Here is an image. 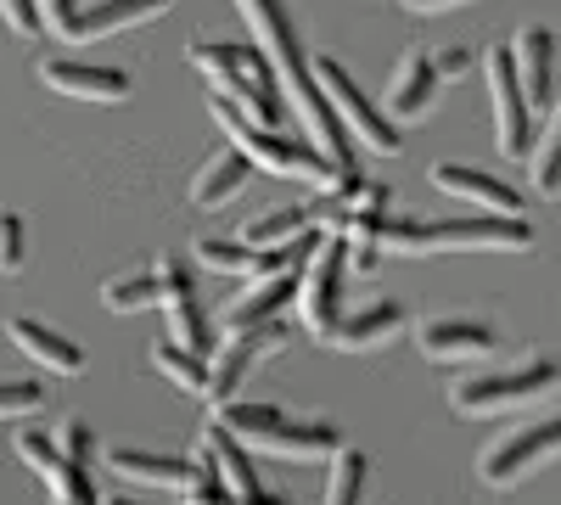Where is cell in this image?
I'll list each match as a JSON object with an SVG mask.
<instances>
[{"label": "cell", "instance_id": "16", "mask_svg": "<svg viewBox=\"0 0 561 505\" xmlns=\"http://www.w3.org/2000/svg\"><path fill=\"white\" fill-rule=\"evenodd\" d=\"M433 186L444 197H460L472 208H489V214H523V192L505 186L500 174H483L472 163H433Z\"/></svg>", "mask_w": 561, "mask_h": 505}, {"label": "cell", "instance_id": "12", "mask_svg": "<svg viewBox=\"0 0 561 505\" xmlns=\"http://www.w3.org/2000/svg\"><path fill=\"white\" fill-rule=\"evenodd\" d=\"M152 269H158V303H163V320H169V337L185 343V348H197V354H208L214 348V326H208V314L197 303L192 269H185L174 253H163Z\"/></svg>", "mask_w": 561, "mask_h": 505}, {"label": "cell", "instance_id": "21", "mask_svg": "<svg viewBox=\"0 0 561 505\" xmlns=\"http://www.w3.org/2000/svg\"><path fill=\"white\" fill-rule=\"evenodd\" d=\"M438 90H444V79L433 68V51H404V62H399L393 84H388V113L404 118V124L410 118H427L433 102H438Z\"/></svg>", "mask_w": 561, "mask_h": 505}, {"label": "cell", "instance_id": "19", "mask_svg": "<svg viewBox=\"0 0 561 505\" xmlns=\"http://www.w3.org/2000/svg\"><path fill=\"white\" fill-rule=\"evenodd\" d=\"M7 337L39 365V371H51V377H79L84 371V348L62 332H51L45 320H28V314H12L7 320Z\"/></svg>", "mask_w": 561, "mask_h": 505}, {"label": "cell", "instance_id": "24", "mask_svg": "<svg viewBox=\"0 0 561 505\" xmlns=\"http://www.w3.org/2000/svg\"><path fill=\"white\" fill-rule=\"evenodd\" d=\"M248 169H253V163H248L237 147H219V152L197 169V180H192V203H197V208H225L230 197H242Z\"/></svg>", "mask_w": 561, "mask_h": 505}, {"label": "cell", "instance_id": "30", "mask_svg": "<svg viewBox=\"0 0 561 505\" xmlns=\"http://www.w3.org/2000/svg\"><path fill=\"white\" fill-rule=\"evenodd\" d=\"M359 494H365V449L337 444V449H332V483H325V500L348 505V500H359Z\"/></svg>", "mask_w": 561, "mask_h": 505}, {"label": "cell", "instance_id": "26", "mask_svg": "<svg viewBox=\"0 0 561 505\" xmlns=\"http://www.w3.org/2000/svg\"><path fill=\"white\" fill-rule=\"evenodd\" d=\"M152 365H158V377H169L174 388L208 399V359H203L197 348H185V343L163 337V343H152Z\"/></svg>", "mask_w": 561, "mask_h": 505}, {"label": "cell", "instance_id": "31", "mask_svg": "<svg viewBox=\"0 0 561 505\" xmlns=\"http://www.w3.org/2000/svg\"><path fill=\"white\" fill-rule=\"evenodd\" d=\"M230 489H225V472H219V461H214V449L208 444H197V461H192V483H185V494L180 500H192V505H208V500H225Z\"/></svg>", "mask_w": 561, "mask_h": 505}, {"label": "cell", "instance_id": "25", "mask_svg": "<svg viewBox=\"0 0 561 505\" xmlns=\"http://www.w3.org/2000/svg\"><path fill=\"white\" fill-rule=\"evenodd\" d=\"M528 180L539 197H561V90L550 102V124H545V141L528 147Z\"/></svg>", "mask_w": 561, "mask_h": 505}, {"label": "cell", "instance_id": "32", "mask_svg": "<svg viewBox=\"0 0 561 505\" xmlns=\"http://www.w3.org/2000/svg\"><path fill=\"white\" fill-rule=\"evenodd\" d=\"M23 259H28V225H23V214L0 208V269L18 275V269H23Z\"/></svg>", "mask_w": 561, "mask_h": 505}, {"label": "cell", "instance_id": "3", "mask_svg": "<svg viewBox=\"0 0 561 505\" xmlns=\"http://www.w3.org/2000/svg\"><path fill=\"white\" fill-rule=\"evenodd\" d=\"M208 113H214V124L230 135V147H237L253 169H270V174H280V180H304V186H320V192L337 186L343 174H354V169H337L314 141L304 147V141H287L275 124H253L230 96H219V90H214Z\"/></svg>", "mask_w": 561, "mask_h": 505}, {"label": "cell", "instance_id": "37", "mask_svg": "<svg viewBox=\"0 0 561 505\" xmlns=\"http://www.w3.org/2000/svg\"><path fill=\"white\" fill-rule=\"evenodd\" d=\"M34 7H39V18H45V28H51L57 39H62V28H68V23H73V12H79V7H73V0H34Z\"/></svg>", "mask_w": 561, "mask_h": 505}, {"label": "cell", "instance_id": "22", "mask_svg": "<svg viewBox=\"0 0 561 505\" xmlns=\"http://www.w3.org/2000/svg\"><path fill=\"white\" fill-rule=\"evenodd\" d=\"M107 467H113V478H124L135 489H174V494H185V483H192V461H180V455L107 449Z\"/></svg>", "mask_w": 561, "mask_h": 505}, {"label": "cell", "instance_id": "9", "mask_svg": "<svg viewBox=\"0 0 561 505\" xmlns=\"http://www.w3.org/2000/svg\"><path fill=\"white\" fill-rule=\"evenodd\" d=\"M293 343V326L287 320H259V326H237V332H225V343L214 348V365H208V404H225V399H237V388L259 371V365L270 354H280Z\"/></svg>", "mask_w": 561, "mask_h": 505}, {"label": "cell", "instance_id": "28", "mask_svg": "<svg viewBox=\"0 0 561 505\" xmlns=\"http://www.w3.org/2000/svg\"><path fill=\"white\" fill-rule=\"evenodd\" d=\"M18 461H23L45 489H51V483L62 478V467H68V455H62V444H57L51 433H28V427H23V433H18Z\"/></svg>", "mask_w": 561, "mask_h": 505}, {"label": "cell", "instance_id": "5", "mask_svg": "<svg viewBox=\"0 0 561 505\" xmlns=\"http://www.w3.org/2000/svg\"><path fill=\"white\" fill-rule=\"evenodd\" d=\"M214 422H225L253 455H275V461H320V455H332L343 444L332 422H293L287 410L248 404V399L214 404Z\"/></svg>", "mask_w": 561, "mask_h": 505}, {"label": "cell", "instance_id": "13", "mask_svg": "<svg viewBox=\"0 0 561 505\" xmlns=\"http://www.w3.org/2000/svg\"><path fill=\"white\" fill-rule=\"evenodd\" d=\"M415 343L438 365H460V359H494L500 354V332L478 314H433L415 326Z\"/></svg>", "mask_w": 561, "mask_h": 505}, {"label": "cell", "instance_id": "1", "mask_svg": "<svg viewBox=\"0 0 561 505\" xmlns=\"http://www.w3.org/2000/svg\"><path fill=\"white\" fill-rule=\"evenodd\" d=\"M237 12H242L253 45L270 57V68H275V79H280V96H287V107H293L298 124L309 129V141L332 158L337 169H354L348 129H343L337 107L325 102V90L314 84V68H309L304 45H298V28H293L287 7H280V0H237Z\"/></svg>", "mask_w": 561, "mask_h": 505}, {"label": "cell", "instance_id": "6", "mask_svg": "<svg viewBox=\"0 0 561 505\" xmlns=\"http://www.w3.org/2000/svg\"><path fill=\"white\" fill-rule=\"evenodd\" d=\"M561 393V365L534 354L511 371H478V377H460L449 388V404L455 416H505V410H523V404H539V399H556Z\"/></svg>", "mask_w": 561, "mask_h": 505}, {"label": "cell", "instance_id": "35", "mask_svg": "<svg viewBox=\"0 0 561 505\" xmlns=\"http://www.w3.org/2000/svg\"><path fill=\"white\" fill-rule=\"evenodd\" d=\"M57 444H62L68 461H84V467H90V449H96V438H90L84 422H62V427H57Z\"/></svg>", "mask_w": 561, "mask_h": 505}, {"label": "cell", "instance_id": "34", "mask_svg": "<svg viewBox=\"0 0 561 505\" xmlns=\"http://www.w3.org/2000/svg\"><path fill=\"white\" fill-rule=\"evenodd\" d=\"M0 18H7V23H12V34H23V39L45 34V18H39L34 0H0Z\"/></svg>", "mask_w": 561, "mask_h": 505}, {"label": "cell", "instance_id": "38", "mask_svg": "<svg viewBox=\"0 0 561 505\" xmlns=\"http://www.w3.org/2000/svg\"><path fill=\"white\" fill-rule=\"evenodd\" d=\"M455 7H466V0H410V12H421V18H438V12H455Z\"/></svg>", "mask_w": 561, "mask_h": 505}, {"label": "cell", "instance_id": "11", "mask_svg": "<svg viewBox=\"0 0 561 505\" xmlns=\"http://www.w3.org/2000/svg\"><path fill=\"white\" fill-rule=\"evenodd\" d=\"M483 73H489V96H494V147L500 158L523 163V152L534 147L528 141V96H523V79H517V62H511V45H494L483 57Z\"/></svg>", "mask_w": 561, "mask_h": 505}, {"label": "cell", "instance_id": "36", "mask_svg": "<svg viewBox=\"0 0 561 505\" xmlns=\"http://www.w3.org/2000/svg\"><path fill=\"white\" fill-rule=\"evenodd\" d=\"M472 51H466V45H444V51H433V68H438V79L449 84V79H466V73H472Z\"/></svg>", "mask_w": 561, "mask_h": 505}, {"label": "cell", "instance_id": "2", "mask_svg": "<svg viewBox=\"0 0 561 505\" xmlns=\"http://www.w3.org/2000/svg\"><path fill=\"white\" fill-rule=\"evenodd\" d=\"M382 248L404 259H427V253H528L534 248V225L523 214H472V219H382Z\"/></svg>", "mask_w": 561, "mask_h": 505}, {"label": "cell", "instance_id": "15", "mask_svg": "<svg viewBox=\"0 0 561 505\" xmlns=\"http://www.w3.org/2000/svg\"><path fill=\"white\" fill-rule=\"evenodd\" d=\"M39 79L51 84L57 96H73V102H124L129 96V73L124 68H102V62L51 57V62H39Z\"/></svg>", "mask_w": 561, "mask_h": 505}, {"label": "cell", "instance_id": "33", "mask_svg": "<svg viewBox=\"0 0 561 505\" xmlns=\"http://www.w3.org/2000/svg\"><path fill=\"white\" fill-rule=\"evenodd\" d=\"M39 404H45L39 382H0V422L7 416H34Z\"/></svg>", "mask_w": 561, "mask_h": 505}, {"label": "cell", "instance_id": "10", "mask_svg": "<svg viewBox=\"0 0 561 505\" xmlns=\"http://www.w3.org/2000/svg\"><path fill=\"white\" fill-rule=\"evenodd\" d=\"M556 455H561V416H545V422H528L517 433H505L494 449H483L478 478L489 489H511V483H523L528 472L550 467Z\"/></svg>", "mask_w": 561, "mask_h": 505}, {"label": "cell", "instance_id": "20", "mask_svg": "<svg viewBox=\"0 0 561 505\" xmlns=\"http://www.w3.org/2000/svg\"><path fill=\"white\" fill-rule=\"evenodd\" d=\"M399 332H404V303H393V298H377V303H365V309L343 314L325 343H332V348H343V354H370V348L393 343Z\"/></svg>", "mask_w": 561, "mask_h": 505}, {"label": "cell", "instance_id": "23", "mask_svg": "<svg viewBox=\"0 0 561 505\" xmlns=\"http://www.w3.org/2000/svg\"><path fill=\"white\" fill-rule=\"evenodd\" d=\"M203 444L214 449V461H219V472H225V489L237 494V500H270V489L259 483V467H253V449L230 433L225 422H208V433H203Z\"/></svg>", "mask_w": 561, "mask_h": 505}, {"label": "cell", "instance_id": "29", "mask_svg": "<svg viewBox=\"0 0 561 505\" xmlns=\"http://www.w3.org/2000/svg\"><path fill=\"white\" fill-rule=\"evenodd\" d=\"M102 303L118 309V314L152 309V303H158V269H129V275H118V282H107V287H102Z\"/></svg>", "mask_w": 561, "mask_h": 505}, {"label": "cell", "instance_id": "14", "mask_svg": "<svg viewBox=\"0 0 561 505\" xmlns=\"http://www.w3.org/2000/svg\"><path fill=\"white\" fill-rule=\"evenodd\" d=\"M298 269L304 264H280V269H264L253 275V282L225 303L219 314V326L225 332H237V326H259V320H275V314H287V303L298 298Z\"/></svg>", "mask_w": 561, "mask_h": 505}, {"label": "cell", "instance_id": "4", "mask_svg": "<svg viewBox=\"0 0 561 505\" xmlns=\"http://www.w3.org/2000/svg\"><path fill=\"white\" fill-rule=\"evenodd\" d=\"M185 62L197 73H208V84L219 96H230L253 124H280L287 102H280V79L270 68V57L259 45H225V39H192L185 45Z\"/></svg>", "mask_w": 561, "mask_h": 505}, {"label": "cell", "instance_id": "7", "mask_svg": "<svg viewBox=\"0 0 561 505\" xmlns=\"http://www.w3.org/2000/svg\"><path fill=\"white\" fill-rule=\"evenodd\" d=\"M343 282H348V237L343 231H320L309 264L298 269V320L309 337H332L343 320Z\"/></svg>", "mask_w": 561, "mask_h": 505}, {"label": "cell", "instance_id": "8", "mask_svg": "<svg viewBox=\"0 0 561 505\" xmlns=\"http://www.w3.org/2000/svg\"><path fill=\"white\" fill-rule=\"evenodd\" d=\"M309 68H314V84L325 90V102L337 107L348 141H359L365 152H377V158H399V152H404V135L388 124V113L370 107V96L354 84V73H348L337 57H314Z\"/></svg>", "mask_w": 561, "mask_h": 505}, {"label": "cell", "instance_id": "27", "mask_svg": "<svg viewBox=\"0 0 561 505\" xmlns=\"http://www.w3.org/2000/svg\"><path fill=\"white\" fill-rule=\"evenodd\" d=\"M309 208H298V203H287V208H270V214H259V219H248L242 225V242L248 248H280V242H293L298 231H309Z\"/></svg>", "mask_w": 561, "mask_h": 505}, {"label": "cell", "instance_id": "17", "mask_svg": "<svg viewBox=\"0 0 561 505\" xmlns=\"http://www.w3.org/2000/svg\"><path fill=\"white\" fill-rule=\"evenodd\" d=\"M174 7V0H96V7H79L73 23L62 28L68 45H90V39H102V34H118V28H140V23H152Z\"/></svg>", "mask_w": 561, "mask_h": 505}, {"label": "cell", "instance_id": "18", "mask_svg": "<svg viewBox=\"0 0 561 505\" xmlns=\"http://www.w3.org/2000/svg\"><path fill=\"white\" fill-rule=\"evenodd\" d=\"M511 62H517L528 107H550L556 102V34L539 28V23L517 28V39H511Z\"/></svg>", "mask_w": 561, "mask_h": 505}]
</instances>
